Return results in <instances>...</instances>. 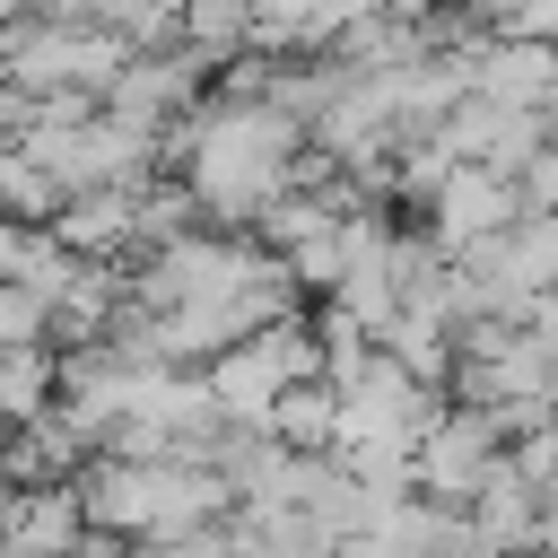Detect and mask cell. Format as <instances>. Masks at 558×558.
Listing matches in <instances>:
<instances>
[{
    "label": "cell",
    "mask_w": 558,
    "mask_h": 558,
    "mask_svg": "<svg viewBox=\"0 0 558 558\" xmlns=\"http://www.w3.org/2000/svg\"><path fill=\"white\" fill-rule=\"evenodd\" d=\"M506 462V418L480 410V401H445L418 436V462H410V488L436 497V506H471Z\"/></svg>",
    "instance_id": "cell-1"
},
{
    "label": "cell",
    "mask_w": 558,
    "mask_h": 558,
    "mask_svg": "<svg viewBox=\"0 0 558 558\" xmlns=\"http://www.w3.org/2000/svg\"><path fill=\"white\" fill-rule=\"evenodd\" d=\"M131 558H235V549H227V523H209V532H183V541H140Z\"/></svg>",
    "instance_id": "cell-4"
},
{
    "label": "cell",
    "mask_w": 558,
    "mask_h": 558,
    "mask_svg": "<svg viewBox=\"0 0 558 558\" xmlns=\"http://www.w3.org/2000/svg\"><path fill=\"white\" fill-rule=\"evenodd\" d=\"M9 541L35 549V558H70L87 541V506H78V480H44V488H17L9 506Z\"/></svg>",
    "instance_id": "cell-2"
},
{
    "label": "cell",
    "mask_w": 558,
    "mask_h": 558,
    "mask_svg": "<svg viewBox=\"0 0 558 558\" xmlns=\"http://www.w3.org/2000/svg\"><path fill=\"white\" fill-rule=\"evenodd\" d=\"M0 558H35V549H17V541H0Z\"/></svg>",
    "instance_id": "cell-5"
},
{
    "label": "cell",
    "mask_w": 558,
    "mask_h": 558,
    "mask_svg": "<svg viewBox=\"0 0 558 558\" xmlns=\"http://www.w3.org/2000/svg\"><path fill=\"white\" fill-rule=\"evenodd\" d=\"M70 192L52 183V166H35L17 140L0 148V218H26V227H52V209H61Z\"/></svg>",
    "instance_id": "cell-3"
}]
</instances>
